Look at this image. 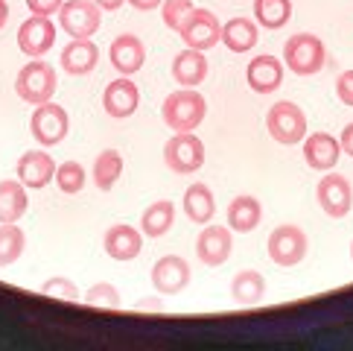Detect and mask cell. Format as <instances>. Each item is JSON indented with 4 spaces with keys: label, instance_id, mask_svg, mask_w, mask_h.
I'll use <instances>...</instances> for the list:
<instances>
[{
    "label": "cell",
    "instance_id": "f546056e",
    "mask_svg": "<svg viewBox=\"0 0 353 351\" xmlns=\"http://www.w3.org/2000/svg\"><path fill=\"white\" fill-rule=\"evenodd\" d=\"M27 249V234L18 222H0V269L12 267Z\"/></svg>",
    "mask_w": 353,
    "mask_h": 351
},
{
    "label": "cell",
    "instance_id": "8fae6325",
    "mask_svg": "<svg viewBox=\"0 0 353 351\" xmlns=\"http://www.w3.org/2000/svg\"><path fill=\"white\" fill-rule=\"evenodd\" d=\"M56 44V23L50 21L47 15H32L21 23L18 30V47L23 56L30 59H41L47 56Z\"/></svg>",
    "mask_w": 353,
    "mask_h": 351
},
{
    "label": "cell",
    "instance_id": "1f68e13d",
    "mask_svg": "<svg viewBox=\"0 0 353 351\" xmlns=\"http://www.w3.org/2000/svg\"><path fill=\"white\" fill-rule=\"evenodd\" d=\"M85 305H91V307H111V310H117L123 305V298H120V290L114 284H108V281H99L94 284L91 290L85 293Z\"/></svg>",
    "mask_w": 353,
    "mask_h": 351
},
{
    "label": "cell",
    "instance_id": "7a4b0ae2",
    "mask_svg": "<svg viewBox=\"0 0 353 351\" xmlns=\"http://www.w3.org/2000/svg\"><path fill=\"white\" fill-rule=\"evenodd\" d=\"M56 88H59L56 68L44 59H32L18 70L15 91H18V97L23 99V103H30V106L50 103L53 94H56Z\"/></svg>",
    "mask_w": 353,
    "mask_h": 351
},
{
    "label": "cell",
    "instance_id": "8992f818",
    "mask_svg": "<svg viewBox=\"0 0 353 351\" xmlns=\"http://www.w3.org/2000/svg\"><path fill=\"white\" fill-rule=\"evenodd\" d=\"M307 246H310L307 234L292 222L277 225L269 234V258H272V263H277V267H283V269L298 267V263L307 258Z\"/></svg>",
    "mask_w": 353,
    "mask_h": 351
},
{
    "label": "cell",
    "instance_id": "4dcf8cb0",
    "mask_svg": "<svg viewBox=\"0 0 353 351\" xmlns=\"http://www.w3.org/2000/svg\"><path fill=\"white\" fill-rule=\"evenodd\" d=\"M53 182L59 184L61 193H68V196L79 193L85 187V167L79 164V161H61V164L56 167V179Z\"/></svg>",
    "mask_w": 353,
    "mask_h": 351
},
{
    "label": "cell",
    "instance_id": "2e32d148",
    "mask_svg": "<svg viewBox=\"0 0 353 351\" xmlns=\"http://www.w3.org/2000/svg\"><path fill=\"white\" fill-rule=\"evenodd\" d=\"M15 173H18V179L27 187H32V191H41V187H47L50 182L56 179V161L50 158L47 153L30 149V153H23L18 158Z\"/></svg>",
    "mask_w": 353,
    "mask_h": 351
},
{
    "label": "cell",
    "instance_id": "7402d4cb",
    "mask_svg": "<svg viewBox=\"0 0 353 351\" xmlns=\"http://www.w3.org/2000/svg\"><path fill=\"white\" fill-rule=\"evenodd\" d=\"M181 205H184V217L190 222H199V225L210 222L213 214H216V199H213V191L205 182H196V184L187 187Z\"/></svg>",
    "mask_w": 353,
    "mask_h": 351
},
{
    "label": "cell",
    "instance_id": "ffe728a7",
    "mask_svg": "<svg viewBox=\"0 0 353 351\" xmlns=\"http://www.w3.org/2000/svg\"><path fill=\"white\" fill-rule=\"evenodd\" d=\"M99 61V47L91 39H73L65 50H61V70L68 77H85L91 73Z\"/></svg>",
    "mask_w": 353,
    "mask_h": 351
},
{
    "label": "cell",
    "instance_id": "484cf974",
    "mask_svg": "<svg viewBox=\"0 0 353 351\" xmlns=\"http://www.w3.org/2000/svg\"><path fill=\"white\" fill-rule=\"evenodd\" d=\"M260 220H263V208H260V202L254 196H236V199H231V205H228V225L234 231H243V234L254 231L260 225Z\"/></svg>",
    "mask_w": 353,
    "mask_h": 351
},
{
    "label": "cell",
    "instance_id": "e0dca14e",
    "mask_svg": "<svg viewBox=\"0 0 353 351\" xmlns=\"http://www.w3.org/2000/svg\"><path fill=\"white\" fill-rule=\"evenodd\" d=\"M108 56H111V65H114L117 73H123V77H132V73H137L143 68L146 47H143V41L137 39V35L125 32V35H117V39L111 41Z\"/></svg>",
    "mask_w": 353,
    "mask_h": 351
},
{
    "label": "cell",
    "instance_id": "4316f807",
    "mask_svg": "<svg viewBox=\"0 0 353 351\" xmlns=\"http://www.w3.org/2000/svg\"><path fill=\"white\" fill-rule=\"evenodd\" d=\"M175 222V202L170 199H155L141 214V231L146 237H163Z\"/></svg>",
    "mask_w": 353,
    "mask_h": 351
},
{
    "label": "cell",
    "instance_id": "ac0fdd59",
    "mask_svg": "<svg viewBox=\"0 0 353 351\" xmlns=\"http://www.w3.org/2000/svg\"><path fill=\"white\" fill-rule=\"evenodd\" d=\"M339 155H342V146H339V137H333L330 132H315L310 137H304V161L312 170H333L339 164Z\"/></svg>",
    "mask_w": 353,
    "mask_h": 351
},
{
    "label": "cell",
    "instance_id": "83f0119b",
    "mask_svg": "<svg viewBox=\"0 0 353 351\" xmlns=\"http://www.w3.org/2000/svg\"><path fill=\"white\" fill-rule=\"evenodd\" d=\"M91 176H94V184L99 187V191L108 193L123 176V155L117 153V149H103V153L97 155V161H94Z\"/></svg>",
    "mask_w": 353,
    "mask_h": 351
},
{
    "label": "cell",
    "instance_id": "f35d334b",
    "mask_svg": "<svg viewBox=\"0 0 353 351\" xmlns=\"http://www.w3.org/2000/svg\"><path fill=\"white\" fill-rule=\"evenodd\" d=\"M94 3L103 9V12H117V9L125 3V0H94Z\"/></svg>",
    "mask_w": 353,
    "mask_h": 351
},
{
    "label": "cell",
    "instance_id": "d6986e66",
    "mask_svg": "<svg viewBox=\"0 0 353 351\" xmlns=\"http://www.w3.org/2000/svg\"><path fill=\"white\" fill-rule=\"evenodd\" d=\"M103 243H105L108 258L134 260L137 255H141V249H143V231H137V229H132V225H125V222H117V225H111V229L105 231Z\"/></svg>",
    "mask_w": 353,
    "mask_h": 351
},
{
    "label": "cell",
    "instance_id": "d590c367",
    "mask_svg": "<svg viewBox=\"0 0 353 351\" xmlns=\"http://www.w3.org/2000/svg\"><path fill=\"white\" fill-rule=\"evenodd\" d=\"M61 3L65 0H27V9L32 12V15H56V12L61 9Z\"/></svg>",
    "mask_w": 353,
    "mask_h": 351
},
{
    "label": "cell",
    "instance_id": "3957f363",
    "mask_svg": "<svg viewBox=\"0 0 353 351\" xmlns=\"http://www.w3.org/2000/svg\"><path fill=\"white\" fill-rule=\"evenodd\" d=\"M283 61L295 77H315L327 65L324 41L312 32H298L283 44Z\"/></svg>",
    "mask_w": 353,
    "mask_h": 351
},
{
    "label": "cell",
    "instance_id": "9c48e42d",
    "mask_svg": "<svg viewBox=\"0 0 353 351\" xmlns=\"http://www.w3.org/2000/svg\"><path fill=\"white\" fill-rule=\"evenodd\" d=\"M179 35H181V41L190 47V50H210V47H216L222 41V27H219V21L213 12L208 9H196L184 18V23L179 27Z\"/></svg>",
    "mask_w": 353,
    "mask_h": 351
},
{
    "label": "cell",
    "instance_id": "5bb4252c",
    "mask_svg": "<svg viewBox=\"0 0 353 351\" xmlns=\"http://www.w3.org/2000/svg\"><path fill=\"white\" fill-rule=\"evenodd\" d=\"M137 106H141V91H137V85L129 77L108 82V88L103 91V108H105V115L114 120L132 117Z\"/></svg>",
    "mask_w": 353,
    "mask_h": 351
},
{
    "label": "cell",
    "instance_id": "ab89813d",
    "mask_svg": "<svg viewBox=\"0 0 353 351\" xmlns=\"http://www.w3.org/2000/svg\"><path fill=\"white\" fill-rule=\"evenodd\" d=\"M137 307H141V310H163V302H161V298H141Z\"/></svg>",
    "mask_w": 353,
    "mask_h": 351
},
{
    "label": "cell",
    "instance_id": "6da1fadb",
    "mask_svg": "<svg viewBox=\"0 0 353 351\" xmlns=\"http://www.w3.org/2000/svg\"><path fill=\"white\" fill-rule=\"evenodd\" d=\"M208 115V99L201 97L196 88H181L172 91L161 106V120L175 132H193L201 126Z\"/></svg>",
    "mask_w": 353,
    "mask_h": 351
},
{
    "label": "cell",
    "instance_id": "30bf717a",
    "mask_svg": "<svg viewBox=\"0 0 353 351\" xmlns=\"http://www.w3.org/2000/svg\"><path fill=\"white\" fill-rule=\"evenodd\" d=\"M315 199H319V205H321V211L327 217L342 220V217L350 214V208H353V187H350V182L345 179V176L327 173V176H321L319 187H315Z\"/></svg>",
    "mask_w": 353,
    "mask_h": 351
},
{
    "label": "cell",
    "instance_id": "277c9868",
    "mask_svg": "<svg viewBox=\"0 0 353 351\" xmlns=\"http://www.w3.org/2000/svg\"><path fill=\"white\" fill-rule=\"evenodd\" d=\"M266 129H269V135L274 137V141L283 144V146L301 144L307 137V115L301 111V106L289 103V99H281V103H274L269 108Z\"/></svg>",
    "mask_w": 353,
    "mask_h": 351
},
{
    "label": "cell",
    "instance_id": "9a60e30c",
    "mask_svg": "<svg viewBox=\"0 0 353 351\" xmlns=\"http://www.w3.org/2000/svg\"><path fill=\"white\" fill-rule=\"evenodd\" d=\"M245 82L254 94H274L283 85V61L266 53L251 59L245 68Z\"/></svg>",
    "mask_w": 353,
    "mask_h": 351
},
{
    "label": "cell",
    "instance_id": "44dd1931",
    "mask_svg": "<svg viewBox=\"0 0 353 351\" xmlns=\"http://www.w3.org/2000/svg\"><path fill=\"white\" fill-rule=\"evenodd\" d=\"M208 77V59L201 50H181L179 56L172 59V79L184 85V88H196L199 82H205Z\"/></svg>",
    "mask_w": 353,
    "mask_h": 351
},
{
    "label": "cell",
    "instance_id": "ba28073f",
    "mask_svg": "<svg viewBox=\"0 0 353 351\" xmlns=\"http://www.w3.org/2000/svg\"><path fill=\"white\" fill-rule=\"evenodd\" d=\"M30 132L32 137L39 141L41 146H56L61 144L68 137L70 132V117H68V111L56 106L53 99L50 103H41V106H35L32 111V117H30Z\"/></svg>",
    "mask_w": 353,
    "mask_h": 351
},
{
    "label": "cell",
    "instance_id": "d6a6232c",
    "mask_svg": "<svg viewBox=\"0 0 353 351\" xmlns=\"http://www.w3.org/2000/svg\"><path fill=\"white\" fill-rule=\"evenodd\" d=\"M190 12H193L190 0H163L161 3V18L172 32H179V27L184 23V18L190 15Z\"/></svg>",
    "mask_w": 353,
    "mask_h": 351
},
{
    "label": "cell",
    "instance_id": "74e56055",
    "mask_svg": "<svg viewBox=\"0 0 353 351\" xmlns=\"http://www.w3.org/2000/svg\"><path fill=\"white\" fill-rule=\"evenodd\" d=\"M132 9H137V12H155L163 0H125Z\"/></svg>",
    "mask_w": 353,
    "mask_h": 351
},
{
    "label": "cell",
    "instance_id": "5b68a950",
    "mask_svg": "<svg viewBox=\"0 0 353 351\" xmlns=\"http://www.w3.org/2000/svg\"><path fill=\"white\" fill-rule=\"evenodd\" d=\"M163 161L167 167L179 176H190L201 170L205 164V144L193 132H175L167 144H163Z\"/></svg>",
    "mask_w": 353,
    "mask_h": 351
},
{
    "label": "cell",
    "instance_id": "52a82bcc",
    "mask_svg": "<svg viewBox=\"0 0 353 351\" xmlns=\"http://www.w3.org/2000/svg\"><path fill=\"white\" fill-rule=\"evenodd\" d=\"M99 21H103V9L94 0H65L59 9V27L70 39H91L99 30Z\"/></svg>",
    "mask_w": 353,
    "mask_h": 351
},
{
    "label": "cell",
    "instance_id": "b9f144b4",
    "mask_svg": "<svg viewBox=\"0 0 353 351\" xmlns=\"http://www.w3.org/2000/svg\"><path fill=\"white\" fill-rule=\"evenodd\" d=\"M350 258H353V240H350Z\"/></svg>",
    "mask_w": 353,
    "mask_h": 351
},
{
    "label": "cell",
    "instance_id": "cb8c5ba5",
    "mask_svg": "<svg viewBox=\"0 0 353 351\" xmlns=\"http://www.w3.org/2000/svg\"><path fill=\"white\" fill-rule=\"evenodd\" d=\"M231 298L239 307H254L266 298V278L254 269H243L231 281Z\"/></svg>",
    "mask_w": 353,
    "mask_h": 351
},
{
    "label": "cell",
    "instance_id": "4fadbf2b",
    "mask_svg": "<svg viewBox=\"0 0 353 351\" xmlns=\"http://www.w3.org/2000/svg\"><path fill=\"white\" fill-rule=\"evenodd\" d=\"M231 249H234V240L225 225H205L201 234L196 237V255L205 267H222L231 258Z\"/></svg>",
    "mask_w": 353,
    "mask_h": 351
},
{
    "label": "cell",
    "instance_id": "f1b7e54d",
    "mask_svg": "<svg viewBox=\"0 0 353 351\" xmlns=\"http://www.w3.org/2000/svg\"><path fill=\"white\" fill-rule=\"evenodd\" d=\"M292 18V0H254V21L266 30H283Z\"/></svg>",
    "mask_w": 353,
    "mask_h": 351
},
{
    "label": "cell",
    "instance_id": "e575fe53",
    "mask_svg": "<svg viewBox=\"0 0 353 351\" xmlns=\"http://www.w3.org/2000/svg\"><path fill=\"white\" fill-rule=\"evenodd\" d=\"M336 97L342 99V106L353 108V70H345L342 77L336 79Z\"/></svg>",
    "mask_w": 353,
    "mask_h": 351
},
{
    "label": "cell",
    "instance_id": "d4e9b609",
    "mask_svg": "<svg viewBox=\"0 0 353 351\" xmlns=\"http://www.w3.org/2000/svg\"><path fill=\"white\" fill-rule=\"evenodd\" d=\"M222 41L231 53H248L254 50L260 41V30H257V21H248V18H231L228 23L222 27Z\"/></svg>",
    "mask_w": 353,
    "mask_h": 351
},
{
    "label": "cell",
    "instance_id": "8d00e7d4",
    "mask_svg": "<svg viewBox=\"0 0 353 351\" xmlns=\"http://www.w3.org/2000/svg\"><path fill=\"white\" fill-rule=\"evenodd\" d=\"M339 146H342V153H347L353 158V123L342 129V137H339Z\"/></svg>",
    "mask_w": 353,
    "mask_h": 351
},
{
    "label": "cell",
    "instance_id": "603a6c76",
    "mask_svg": "<svg viewBox=\"0 0 353 351\" xmlns=\"http://www.w3.org/2000/svg\"><path fill=\"white\" fill-rule=\"evenodd\" d=\"M30 196L27 184L21 179H3L0 182V222H18L27 214Z\"/></svg>",
    "mask_w": 353,
    "mask_h": 351
},
{
    "label": "cell",
    "instance_id": "836d02e7",
    "mask_svg": "<svg viewBox=\"0 0 353 351\" xmlns=\"http://www.w3.org/2000/svg\"><path fill=\"white\" fill-rule=\"evenodd\" d=\"M41 293L50 296V298H65V302H82V296L77 290V284H73L70 278H47L41 284Z\"/></svg>",
    "mask_w": 353,
    "mask_h": 351
},
{
    "label": "cell",
    "instance_id": "60d3db41",
    "mask_svg": "<svg viewBox=\"0 0 353 351\" xmlns=\"http://www.w3.org/2000/svg\"><path fill=\"white\" fill-rule=\"evenodd\" d=\"M6 21H9V3L6 0H0V30L6 27Z\"/></svg>",
    "mask_w": 353,
    "mask_h": 351
},
{
    "label": "cell",
    "instance_id": "7c38bea8",
    "mask_svg": "<svg viewBox=\"0 0 353 351\" xmlns=\"http://www.w3.org/2000/svg\"><path fill=\"white\" fill-rule=\"evenodd\" d=\"M190 284V263L179 255H163L152 267V287L161 296H175Z\"/></svg>",
    "mask_w": 353,
    "mask_h": 351
}]
</instances>
